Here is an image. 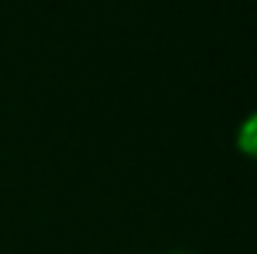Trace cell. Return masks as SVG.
Here are the masks:
<instances>
[{
	"label": "cell",
	"mask_w": 257,
	"mask_h": 254,
	"mask_svg": "<svg viewBox=\"0 0 257 254\" xmlns=\"http://www.w3.org/2000/svg\"><path fill=\"white\" fill-rule=\"evenodd\" d=\"M238 150L244 157H254L257 160V114H251L238 131Z\"/></svg>",
	"instance_id": "1"
}]
</instances>
